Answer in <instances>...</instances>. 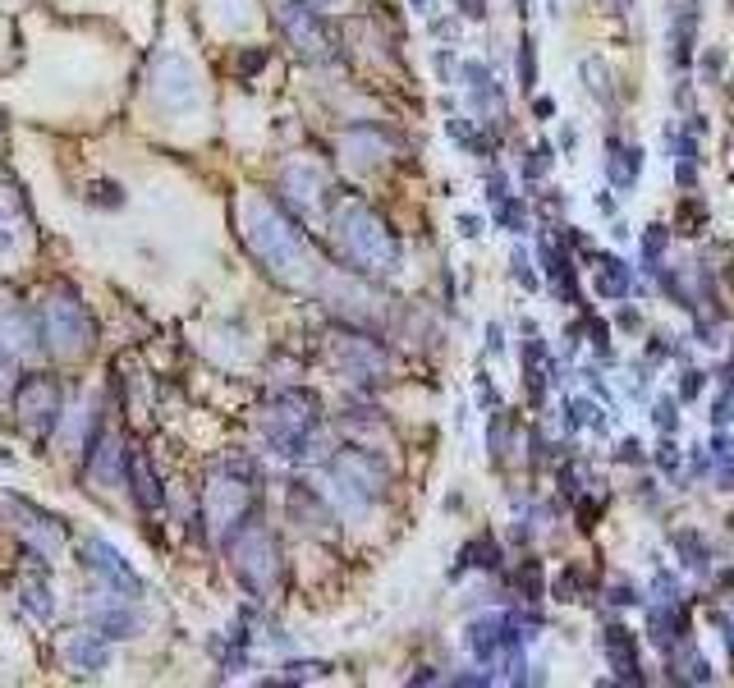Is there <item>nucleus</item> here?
Listing matches in <instances>:
<instances>
[]
</instances>
